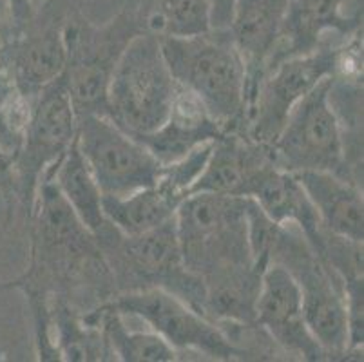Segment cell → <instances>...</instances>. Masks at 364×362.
Wrapping results in <instances>:
<instances>
[{
	"label": "cell",
	"instance_id": "obj_9",
	"mask_svg": "<svg viewBox=\"0 0 364 362\" xmlns=\"http://www.w3.org/2000/svg\"><path fill=\"white\" fill-rule=\"evenodd\" d=\"M76 116V144L102 194L120 198L156 183L164 165L141 142L105 115Z\"/></svg>",
	"mask_w": 364,
	"mask_h": 362
},
{
	"label": "cell",
	"instance_id": "obj_24",
	"mask_svg": "<svg viewBox=\"0 0 364 362\" xmlns=\"http://www.w3.org/2000/svg\"><path fill=\"white\" fill-rule=\"evenodd\" d=\"M21 142L22 132L13 125V122L6 115L2 104H0V147L4 149V151L11 152V154H16V151L21 147Z\"/></svg>",
	"mask_w": 364,
	"mask_h": 362
},
{
	"label": "cell",
	"instance_id": "obj_12",
	"mask_svg": "<svg viewBox=\"0 0 364 362\" xmlns=\"http://www.w3.org/2000/svg\"><path fill=\"white\" fill-rule=\"evenodd\" d=\"M254 326H259L279 344L310 362L324 361L326 353L309 330L303 297L296 279L281 265L268 263L261 277Z\"/></svg>",
	"mask_w": 364,
	"mask_h": 362
},
{
	"label": "cell",
	"instance_id": "obj_6",
	"mask_svg": "<svg viewBox=\"0 0 364 362\" xmlns=\"http://www.w3.org/2000/svg\"><path fill=\"white\" fill-rule=\"evenodd\" d=\"M333 76L321 80L297 102L272 144L274 161L287 172L324 171L355 181L344 131L330 102Z\"/></svg>",
	"mask_w": 364,
	"mask_h": 362
},
{
	"label": "cell",
	"instance_id": "obj_4",
	"mask_svg": "<svg viewBox=\"0 0 364 362\" xmlns=\"http://www.w3.org/2000/svg\"><path fill=\"white\" fill-rule=\"evenodd\" d=\"M174 221L185 268L201 281L228 268L256 263L248 239L247 198L188 194Z\"/></svg>",
	"mask_w": 364,
	"mask_h": 362
},
{
	"label": "cell",
	"instance_id": "obj_10",
	"mask_svg": "<svg viewBox=\"0 0 364 362\" xmlns=\"http://www.w3.org/2000/svg\"><path fill=\"white\" fill-rule=\"evenodd\" d=\"M109 301L124 315L141 319L174 350H194L216 361L247 357L214 321L160 288L117 294Z\"/></svg>",
	"mask_w": 364,
	"mask_h": 362
},
{
	"label": "cell",
	"instance_id": "obj_28",
	"mask_svg": "<svg viewBox=\"0 0 364 362\" xmlns=\"http://www.w3.org/2000/svg\"><path fill=\"white\" fill-rule=\"evenodd\" d=\"M13 36H15V26H13L11 6L9 0H0V51Z\"/></svg>",
	"mask_w": 364,
	"mask_h": 362
},
{
	"label": "cell",
	"instance_id": "obj_13",
	"mask_svg": "<svg viewBox=\"0 0 364 362\" xmlns=\"http://www.w3.org/2000/svg\"><path fill=\"white\" fill-rule=\"evenodd\" d=\"M360 0H289L279 44L264 73L283 60L316 51L328 33L352 36L360 28Z\"/></svg>",
	"mask_w": 364,
	"mask_h": 362
},
{
	"label": "cell",
	"instance_id": "obj_23",
	"mask_svg": "<svg viewBox=\"0 0 364 362\" xmlns=\"http://www.w3.org/2000/svg\"><path fill=\"white\" fill-rule=\"evenodd\" d=\"M344 307L348 326V353H353L364 343V279L363 275L344 279Z\"/></svg>",
	"mask_w": 364,
	"mask_h": 362
},
{
	"label": "cell",
	"instance_id": "obj_18",
	"mask_svg": "<svg viewBox=\"0 0 364 362\" xmlns=\"http://www.w3.org/2000/svg\"><path fill=\"white\" fill-rule=\"evenodd\" d=\"M252 199L274 223L296 225L310 247L319 254L324 228L309 196L292 172L283 171L277 165L268 169L259 179Z\"/></svg>",
	"mask_w": 364,
	"mask_h": 362
},
{
	"label": "cell",
	"instance_id": "obj_20",
	"mask_svg": "<svg viewBox=\"0 0 364 362\" xmlns=\"http://www.w3.org/2000/svg\"><path fill=\"white\" fill-rule=\"evenodd\" d=\"M44 179L55 181V185L62 192L76 218L80 219V223L95 238H98L109 227L104 207H102L104 194H102L97 179L85 164L84 156H82L78 144H76V138L73 139L71 147L62 156L60 161L55 165L51 174Z\"/></svg>",
	"mask_w": 364,
	"mask_h": 362
},
{
	"label": "cell",
	"instance_id": "obj_22",
	"mask_svg": "<svg viewBox=\"0 0 364 362\" xmlns=\"http://www.w3.org/2000/svg\"><path fill=\"white\" fill-rule=\"evenodd\" d=\"M152 35L194 38L213 31V8L208 0H158L149 18Z\"/></svg>",
	"mask_w": 364,
	"mask_h": 362
},
{
	"label": "cell",
	"instance_id": "obj_21",
	"mask_svg": "<svg viewBox=\"0 0 364 362\" xmlns=\"http://www.w3.org/2000/svg\"><path fill=\"white\" fill-rule=\"evenodd\" d=\"M89 317L100 326L112 355L124 362H172L176 350L156 331H132L125 326L124 314L111 301L100 304Z\"/></svg>",
	"mask_w": 364,
	"mask_h": 362
},
{
	"label": "cell",
	"instance_id": "obj_3",
	"mask_svg": "<svg viewBox=\"0 0 364 362\" xmlns=\"http://www.w3.org/2000/svg\"><path fill=\"white\" fill-rule=\"evenodd\" d=\"M97 239L111 272L114 295L160 288L205 315V287L185 268L174 218L136 235L109 227Z\"/></svg>",
	"mask_w": 364,
	"mask_h": 362
},
{
	"label": "cell",
	"instance_id": "obj_1",
	"mask_svg": "<svg viewBox=\"0 0 364 362\" xmlns=\"http://www.w3.org/2000/svg\"><path fill=\"white\" fill-rule=\"evenodd\" d=\"M31 263L26 274L6 287L26 297L49 299L51 292L71 284L95 287L114 297L111 272L97 239L76 218L53 179H42L36 191Z\"/></svg>",
	"mask_w": 364,
	"mask_h": 362
},
{
	"label": "cell",
	"instance_id": "obj_7",
	"mask_svg": "<svg viewBox=\"0 0 364 362\" xmlns=\"http://www.w3.org/2000/svg\"><path fill=\"white\" fill-rule=\"evenodd\" d=\"M76 124L78 116L64 76H60L33 100L21 147L15 154L16 198L29 215L41 181L51 174L76 138Z\"/></svg>",
	"mask_w": 364,
	"mask_h": 362
},
{
	"label": "cell",
	"instance_id": "obj_11",
	"mask_svg": "<svg viewBox=\"0 0 364 362\" xmlns=\"http://www.w3.org/2000/svg\"><path fill=\"white\" fill-rule=\"evenodd\" d=\"M138 31L114 22L102 29L69 24L62 29L68 64L64 82L76 115L97 112L107 116V85L122 51Z\"/></svg>",
	"mask_w": 364,
	"mask_h": 362
},
{
	"label": "cell",
	"instance_id": "obj_15",
	"mask_svg": "<svg viewBox=\"0 0 364 362\" xmlns=\"http://www.w3.org/2000/svg\"><path fill=\"white\" fill-rule=\"evenodd\" d=\"M289 0H234L228 35L247 68V109L268 60L279 44Z\"/></svg>",
	"mask_w": 364,
	"mask_h": 362
},
{
	"label": "cell",
	"instance_id": "obj_19",
	"mask_svg": "<svg viewBox=\"0 0 364 362\" xmlns=\"http://www.w3.org/2000/svg\"><path fill=\"white\" fill-rule=\"evenodd\" d=\"M183 199L156 181L129 196H104L102 207L112 227L125 235H136L171 221Z\"/></svg>",
	"mask_w": 364,
	"mask_h": 362
},
{
	"label": "cell",
	"instance_id": "obj_5",
	"mask_svg": "<svg viewBox=\"0 0 364 362\" xmlns=\"http://www.w3.org/2000/svg\"><path fill=\"white\" fill-rule=\"evenodd\" d=\"M176 91L161 55L160 38L138 33L127 42L107 85V116L131 136L147 134L165 122Z\"/></svg>",
	"mask_w": 364,
	"mask_h": 362
},
{
	"label": "cell",
	"instance_id": "obj_17",
	"mask_svg": "<svg viewBox=\"0 0 364 362\" xmlns=\"http://www.w3.org/2000/svg\"><path fill=\"white\" fill-rule=\"evenodd\" d=\"M292 174L309 196L323 228L363 243L364 199L355 181L324 171H301Z\"/></svg>",
	"mask_w": 364,
	"mask_h": 362
},
{
	"label": "cell",
	"instance_id": "obj_8",
	"mask_svg": "<svg viewBox=\"0 0 364 362\" xmlns=\"http://www.w3.org/2000/svg\"><path fill=\"white\" fill-rule=\"evenodd\" d=\"M343 49L323 44L316 51L283 60L261 76L245 115L243 134L252 142L272 145L301 98L321 80L337 75Z\"/></svg>",
	"mask_w": 364,
	"mask_h": 362
},
{
	"label": "cell",
	"instance_id": "obj_16",
	"mask_svg": "<svg viewBox=\"0 0 364 362\" xmlns=\"http://www.w3.org/2000/svg\"><path fill=\"white\" fill-rule=\"evenodd\" d=\"M223 127L210 116L194 92L176 82V91L164 124L147 134L134 136L161 165L178 161L200 145L214 142Z\"/></svg>",
	"mask_w": 364,
	"mask_h": 362
},
{
	"label": "cell",
	"instance_id": "obj_26",
	"mask_svg": "<svg viewBox=\"0 0 364 362\" xmlns=\"http://www.w3.org/2000/svg\"><path fill=\"white\" fill-rule=\"evenodd\" d=\"M13 13V26H15V36L22 35L24 28L33 16L31 0H9Z\"/></svg>",
	"mask_w": 364,
	"mask_h": 362
},
{
	"label": "cell",
	"instance_id": "obj_25",
	"mask_svg": "<svg viewBox=\"0 0 364 362\" xmlns=\"http://www.w3.org/2000/svg\"><path fill=\"white\" fill-rule=\"evenodd\" d=\"M0 192L6 196H16L15 154L0 147Z\"/></svg>",
	"mask_w": 364,
	"mask_h": 362
},
{
	"label": "cell",
	"instance_id": "obj_27",
	"mask_svg": "<svg viewBox=\"0 0 364 362\" xmlns=\"http://www.w3.org/2000/svg\"><path fill=\"white\" fill-rule=\"evenodd\" d=\"M208 4L213 8V29H216V31H227L234 0H208Z\"/></svg>",
	"mask_w": 364,
	"mask_h": 362
},
{
	"label": "cell",
	"instance_id": "obj_14",
	"mask_svg": "<svg viewBox=\"0 0 364 362\" xmlns=\"http://www.w3.org/2000/svg\"><path fill=\"white\" fill-rule=\"evenodd\" d=\"M274 165L272 145L252 142L243 132H223L214 139L207 165L191 187V194L252 198L259 179Z\"/></svg>",
	"mask_w": 364,
	"mask_h": 362
},
{
	"label": "cell",
	"instance_id": "obj_2",
	"mask_svg": "<svg viewBox=\"0 0 364 362\" xmlns=\"http://www.w3.org/2000/svg\"><path fill=\"white\" fill-rule=\"evenodd\" d=\"M158 38L172 78L201 100L225 132H243L247 68L228 31Z\"/></svg>",
	"mask_w": 364,
	"mask_h": 362
}]
</instances>
